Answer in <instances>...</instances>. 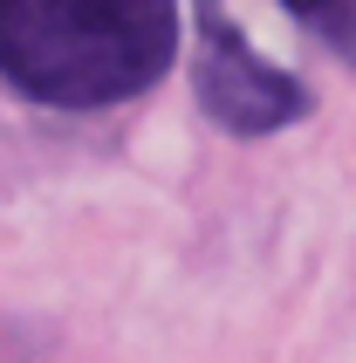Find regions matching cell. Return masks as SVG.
I'll return each mask as SVG.
<instances>
[{
	"instance_id": "7a4b0ae2",
	"label": "cell",
	"mask_w": 356,
	"mask_h": 363,
	"mask_svg": "<svg viewBox=\"0 0 356 363\" xmlns=\"http://www.w3.org/2000/svg\"><path fill=\"white\" fill-rule=\"evenodd\" d=\"M192 28H199L192 89H199V110H206L219 130H233V138H267V130H288L295 117H308L301 76L274 69L219 7H199Z\"/></svg>"
},
{
	"instance_id": "6da1fadb",
	"label": "cell",
	"mask_w": 356,
	"mask_h": 363,
	"mask_svg": "<svg viewBox=\"0 0 356 363\" xmlns=\"http://www.w3.org/2000/svg\"><path fill=\"white\" fill-rule=\"evenodd\" d=\"M178 55L172 0H0V82L28 103L103 110L144 96Z\"/></svg>"
},
{
	"instance_id": "3957f363",
	"label": "cell",
	"mask_w": 356,
	"mask_h": 363,
	"mask_svg": "<svg viewBox=\"0 0 356 363\" xmlns=\"http://www.w3.org/2000/svg\"><path fill=\"white\" fill-rule=\"evenodd\" d=\"M288 14H295V28H308L322 48H336L343 62H356V7H288Z\"/></svg>"
}]
</instances>
